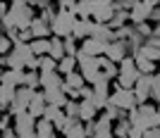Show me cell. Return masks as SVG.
Returning a JSON list of instances; mask_svg holds the SVG:
<instances>
[{
	"label": "cell",
	"mask_w": 160,
	"mask_h": 138,
	"mask_svg": "<svg viewBox=\"0 0 160 138\" xmlns=\"http://www.w3.org/2000/svg\"><path fill=\"white\" fill-rule=\"evenodd\" d=\"M10 17L14 19V26L19 29V31L31 29L33 19H36L31 2H22V0H17V2H12V5H10Z\"/></svg>",
	"instance_id": "1"
},
{
	"label": "cell",
	"mask_w": 160,
	"mask_h": 138,
	"mask_svg": "<svg viewBox=\"0 0 160 138\" xmlns=\"http://www.w3.org/2000/svg\"><path fill=\"white\" fill-rule=\"evenodd\" d=\"M110 102H112L115 107H120L122 112H132V110L139 107V102H136V93L127 91V88H120L117 81H115V91H112V95H110Z\"/></svg>",
	"instance_id": "2"
},
{
	"label": "cell",
	"mask_w": 160,
	"mask_h": 138,
	"mask_svg": "<svg viewBox=\"0 0 160 138\" xmlns=\"http://www.w3.org/2000/svg\"><path fill=\"white\" fill-rule=\"evenodd\" d=\"M77 19H79L77 14H72V12H62V10H60L58 19L50 24V26H53V36H58V38H67V36H72Z\"/></svg>",
	"instance_id": "3"
},
{
	"label": "cell",
	"mask_w": 160,
	"mask_h": 138,
	"mask_svg": "<svg viewBox=\"0 0 160 138\" xmlns=\"http://www.w3.org/2000/svg\"><path fill=\"white\" fill-rule=\"evenodd\" d=\"M155 7H158V2H151V0H146V2H136L134 10L129 12V21H132L134 26L146 24V21L151 19V12H153Z\"/></svg>",
	"instance_id": "4"
},
{
	"label": "cell",
	"mask_w": 160,
	"mask_h": 138,
	"mask_svg": "<svg viewBox=\"0 0 160 138\" xmlns=\"http://www.w3.org/2000/svg\"><path fill=\"white\" fill-rule=\"evenodd\" d=\"M115 12H117L115 2L98 0V2H93V17H91V19H93L96 24H110V19L115 17Z\"/></svg>",
	"instance_id": "5"
},
{
	"label": "cell",
	"mask_w": 160,
	"mask_h": 138,
	"mask_svg": "<svg viewBox=\"0 0 160 138\" xmlns=\"http://www.w3.org/2000/svg\"><path fill=\"white\" fill-rule=\"evenodd\" d=\"M36 124H38V119L31 117L29 112H24V114H19V117H14L12 129L17 131L19 138H24V136H29V133H36Z\"/></svg>",
	"instance_id": "6"
},
{
	"label": "cell",
	"mask_w": 160,
	"mask_h": 138,
	"mask_svg": "<svg viewBox=\"0 0 160 138\" xmlns=\"http://www.w3.org/2000/svg\"><path fill=\"white\" fill-rule=\"evenodd\" d=\"M153 81H155V74L153 76H141L134 93H136V102L139 105H146L148 100H151V91H153Z\"/></svg>",
	"instance_id": "7"
},
{
	"label": "cell",
	"mask_w": 160,
	"mask_h": 138,
	"mask_svg": "<svg viewBox=\"0 0 160 138\" xmlns=\"http://www.w3.org/2000/svg\"><path fill=\"white\" fill-rule=\"evenodd\" d=\"M105 57L110 59V62H115V64H120L124 57H129L127 43H124V40H115V43H110V45L105 48Z\"/></svg>",
	"instance_id": "8"
},
{
	"label": "cell",
	"mask_w": 160,
	"mask_h": 138,
	"mask_svg": "<svg viewBox=\"0 0 160 138\" xmlns=\"http://www.w3.org/2000/svg\"><path fill=\"white\" fill-rule=\"evenodd\" d=\"M48 110V100H46V93L43 91H36V95H33L31 105H29V114L36 119H43V114H46Z\"/></svg>",
	"instance_id": "9"
},
{
	"label": "cell",
	"mask_w": 160,
	"mask_h": 138,
	"mask_svg": "<svg viewBox=\"0 0 160 138\" xmlns=\"http://www.w3.org/2000/svg\"><path fill=\"white\" fill-rule=\"evenodd\" d=\"M24 81H27V72H14V69H5L2 76H0V83L12 86V88H22Z\"/></svg>",
	"instance_id": "10"
},
{
	"label": "cell",
	"mask_w": 160,
	"mask_h": 138,
	"mask_svg": "<svg viewBox=\"0 0 160 138\" xmlns=\"http://www.w3.org/2000/svg\"><path fill=\"white\" fill-rule=\"evenodd\" d=\"M81 50L88 55V57H103L105 55V43H100V40H96V38H86V40H81Z\"/></svg>",
	"instance_id": "11"
},
{
	"label": "cell",
	"mask_w": 160,
	"mask_h": 138,
	"mask_svg": "<svg viewBox=\"0 0 160 138\" xmlns=\"http://www.w3.org/2000/svg\"><path fill=\"white\" fill-rule=\"evenodd\" d=\"M65 86V76L60 72H48L41 74V88L43 91H50V88H62Z\"/></svg>",
	"instance_id": "12"
},
{
	"label": "cell",
	"mask_w": 160,
	"mask_h": 138,
	"mask_svg": "<svg viewBox=\"0 0 160 138\" xmlns=\"http://www.w3.org/2000/svg\"><path fill=\"white\" fill-rule=\"evenodd\" d=\"M96 114H98V105L93 100H81L79 102V119L86 124V121H96Z\"/></svg>",
	"instance_id": "13"
},
{
	"label": "cell",
	"mask_w": 160,
	"mask_h": 138,
	"mask_svg": "<svg viewBox=\"0 0 160 138\" xmlns=\"http://www.w3.org/2000/svg\"><path fill=\"white\" fill-rule=\"evenodd\" d=\"M31 33H33V40L36 38H53V26L48 21H43L41 17H36L31 24Z\"/></svg>",
	"instance_id": "14"
},
{
	"label": "cell",
	"mask_w": 160,
	"mask_h": 138,
	"mask_svg": "<svg viewBox=\"0 0 160 138\" xmlns=\"http://www.w3.org/2000/svg\"><path fill=\"white\" fill-rule=\"evenodd\" d=\"M84 86H88L86 79H84V74H81V72H74V74H69V76H65L62 93H67V91H81Z\"/></svg>",
	"instance_id": "15"
},
{
	"label": "cell",
	"mask_w": 160,
	"mask_h": 138,
	"mask_svg": "<svg viewBox=\"0 0 160 138\" xmlns=\"http://www.w3.org/2000/svg\"><path fill=\"white\" fill-rule=\"evenodd\" d=\"M93 138H115V126L110 119H105L103 114L98 117V126H96V136Z\"/></svg>",
	"instance_id": "16"
},
{
	"label": "cell",
	"mask_w": 160,
	"mask_h": 138,
	"mask_svg": "<svg viewBox=\"0 0 160 138\" xmlns=\"http://www.w3.org/2000/svg\"><path fill=\"white\" fill-rule=\"evenodd\" d=\"M50 57H53L55 62H60V59H65V57H67L65 38H58V36H53V38H50Z\"/></svg>",
	"instance_id": "17"
},
{
	"label": "cell",
	"mask_w": 160,
	"mask_h": 138,
	"mask_svg": "<svg viewBox=\"0 0 160 138\" xmlns=\"http://www.w3.org/2000/svg\"><path fill=\"white\" fill-rule=\"evenodd\" d=\"M36 136H38V138H55V136H58V129H55L53 121L38 119V124H36Z\"/></svg>",
	"instance_id": "18"
},
{
	"label": "cell",
	"mask_w": 160,
	"mask_h": 138,
	"mask_svg": "<svg viewBox=\"0 0 160 138\" xmlns=\"http://www.w3.org/2000/svg\"><path fill=\"white\" fill-rule=\"evenodd\" d=\"M98 64H100V72L105 74V76H108L110 81L120 76V64H115V62H110V59H108L105 55H103V57H98Z\"/></svg>",
	"instance_id": "19"
},
{
	"label": "cell",
	"mask_w": 160,
	"mask_h": 138,
	"mask_svg": "<svg viewBox=\"0 0 160 138\" xmlns=\"http://www.w3.org/2000/svg\"><path fill=\"white\" fill-rule=\"evenodd\" d=\"M29 45H31V53L36 55V57L50 55V38H36V40H31Z\"/></svg>",
	"instance_id": "20"
},
{
	"label": "cell",
	"mask_w": 160,
	"mask_h": 138,
	"mask_svg": "<svg viewBox=\"0 0 160 138\" xmlns=\"http://www.w3.org/2000/svg\"><path fill=\"white\" fill-rule=\"evenodd\" d=\"M14 95H17V88L0 83V105H2V110H5V112L10 110V105L14 102Z\"/></svg>",
	"instance_id": "21"
},
{
	"label": "cell",
	"mask_w": 160,
	"mask_h": 138,
	"mask_svg": "<svg viewBox=\"0 0 160 138\" xmlns=\"http://www.w3.org/2000/svg\"><path fill=\"white\" fill-rule=\"evenodd\" d=\"M134 59H136V69L141 72V76H153L155 69H158V64L146 59V57H134Z\"/></svg>",
	"instance_id": "22"
},
{
	"label": "cell",
	"mask_w": 160,
	"mask_h": 138,
	"mask_svg": "<svg viewBox=\"0 0 160 138\" xmlns=\"http://www.w3.org/2000/svg\"><path fill=\"white\" fill-rule=\"evenodd\" d=\"M77 67H79L77 57H69V55H67L65 59H60V64H58V72H60L62 76H69V74L77 72Z\"/></svg>",
	"instance_id": "23"
},
{
	"label": "cell",
	"mask_w": 160,
	"mask_h": 138,
	"mask_svg": "<svg viewBox=\"0 0 160 138\" xmlns=\"http://www.w3.org/2000/svg\"><path fill=\"white\" fill-rule=\"evenodd\" d=\"M127 24H132V21H129V12H124V10H117L115 17L110 19V29H115V31L122 29V26H127Z\"/></svg>",
	"instance_id": "24"
},
{
	"label": "cell",
	"mask_w": 160,
	"mask_h": 138,
	"mask_svg": "<svg viewBox=\"0 0 160 138\" xmlns=\"http://www.w3.org/2000/svg\"><path fill=\"white\" fill-rule=\"evenodd\" d=\"M129 131H132V121H129V117L115 121V138H129Z\"/></svg>",
	"instance_id": "25"
},
{
	"label": "cell",
	"mask_w": 160,
	"mask_h": 138,
	"mask_svg": "<svg viewBox=\"0 0 160 138\" xmlns=\"http://www.w3.org/2000/svg\"><path fill=\"white\" fill-rule=\"evenodd\" d=\"M77 17H79V19H91V17H93V2H91V0L79 2V5H77Z\"/></svg>",
	"instance_id": "26"
},
{
	"label": "cell",
	"mask_w": 160,
	"mask_h": 138,
	"mask_svg": "<svg viewBox=\"0 0 160 138\" xmlns=\"http://www.w3.org/2000/svg\"><path fill=\"white\" fill-rule=\"evenodd\" d=\"M58 64L60 62H55L50 55H46V57H41V74H48V72H58Z\"/></svg>",
	"instance_id": "27"
},
{
	"label": "cell",
	"mask_w": 160,
	"mask_h": 138,
	"mask_svg": "<svg viewBox=\"0 0 160 138\" xmlns=\"http://www.w3.org/2000/svg\"><path fill=\"white\" fill-rule=\"evenodd\" d=\"M12 50H14L12 38H7L5 33H2V36H0V55H2V57H7V55H12Z\"/></svg>",
	"instance_id": "28"
},
{
	"label": "cell",
	"mask_w": 160,
	"mask_h": 138,
	"mask_svg": "<svg viewBox=\"0 0 160 138\" xmlns=\"http://www.w3.org/2000/svg\"><path fill=\"white\" fill-rule=\"evenodd\" d=\"M24 86L31 88V91H36V88L41 86V72H27V81H24Z\"/></svg>",
	"instance_id": "29"
},
{
	"label": "cell",
	"mask_w": 160,
	"mask_h": 138,
	"mask_svg": "<svg viewBox=\"0 0 160 138\" xmlns=\"http://www.w3.org/2000/svg\"><path fill=\"white\" fill-rule=\"evenodd\" d=\"M65 50H67L69 57H77L79 48H77V38H74V36H67V38H65Z\"/></svg>",
	"instance_id": "30"
},
{
	"label": "cell",
	"mask_w": 160,
	"mask_h": 138,
	"mask_svg": "<svg viewBox=\"0 0 160 138\" xmlns=\"http://www.w3.org/2000/svg\"><path fill=\"white\" fill-rule=\"evenodd\" d=\"M65 114L72 117V119H79V102H77V100H69L67 107H65Z\"/></svg>",
	"instance_id": "31"
},
{
	"label": "cell",
	"mask_w": 160,
	"mask_h": 138,
	"mask_svg": "<svg viewBox=\"0 0 160 138\" xmlns=\"http://www.w3.org/2000/svg\"><path fill=\"white\" fill-rule=\"evenodd\" d=\"M120 72H136V59L134 57H124L120 62Z\"/></svg>",
	"instance_id": "32"
},
{
	"label": "cell",
	"mask_w": 160,
	"mask_h": 138,
	"mask_svg": "<svg viewBox=\"0 0 160 138\" xmlns=\"http://www.w3.org/2000/svg\"><path fill=\"white\" fill-rule=\"evenodd\" d=\"M136 33H139V36H141V38H151V36H153V26H151V24H148V21H146V24H139V26H136Z\"/></svg>",
	"instance_id": "33"
},
{
	"label": "cell",
	"mask_w": 160,
	"mask_h": 138,
	"mask_svg": "<svg viewBox=\"0 0 160 138\" xmlns=\"http://www.w3.org/2000/svg\"><path fill=\"white\" fill-rule=\"evenodd\" d=\"M115 33H117V40H127L129 36H132V33H134V24H127V26L117 29V31H115Z\"/></svg>",
	"instance_id": "34"
},
{
	"label": "cell",
	"mask_w": 160,
	"mask_h": 138,
	"mask_svg": "<svg viewBox=\"0 0 160 138\" xmlns=\"http://www.w3.org/2000/svg\"><path fill=\"white\" fill-rule=\"evenodd\" d=\"M96 126H98V119H96V121H86V124H84V129H86V136H88V138H93V136H96Z\"/></svg>",
	"instance_id": "35"
},
{
	"label": "cell",
	"mask_w": 160,
	"mask_h": 138,
	"mask_svg": "<svg viewBox=\"0 0 160 138\" xmlns=\"http://www.w3.org/2000/svg\"><path fill=\"white\" fill-rule=\"evenodd\" d=\"M81 100H93V86H84L81 88Z\"/></svg>",
	"instance_id": "36"
},
{
	"label": "cell",
	"mask_w": 160,
	"mask_h": 138,
	"mask_svg": "<svg viewBox=\"0 0 160 138\" xmlns=\"http://www.w3.org/2000/svg\"><path fill=\"white\" fill-rule=\"evenodd\" d=\"M151 21H153V26H158V24H160V5L155 7L153 12H151V19H148V24H151Z\"/></svg>",
	"instance_id": "37"
},
{
	"label": "cell",
	"mask_w": 160,
	"mask_h": 138,
	"mask_svg": "<svg viewBox=\"0 0 160 138\" xmlns=\"http://www.w3.org/2000/svg\"><path fill=\"white\" fill-rule=\"evenodd\" d=\"M143 138H160V126H153V129H148L143 133Z\"/></svg>",
	"instance_id": "38"
},
{
	"label": "cell",
	"mask_w": 160,
	"mask_h": 138,
	"mask_svg": "<svg viewBox=\"0 0 160 138\" xmlns=\"http://www.w3.org/2000/svg\"><path fill=\"white\" fill-rule=\"evenodd\" d=\"M2 138H19V136H17L14 129H5V131H2Z\"/></svg>",
	"instance_id": "39"
},
{
	"label": "cell",
	"mask_w": 160,
	"mask_h": 138,
	"mask_svg": "<svg viewBox=\"0 0 160 138\" xmlns=\"http://www.w3.org/2000/svg\"><path fill=\"white\" fill-rule=\"evenodd\" d=\"M153 38L160 40V24H158V26H153Z\"/></svg>",
	"instance_id": "40"
},
{
	"label": "cell",
	"mask_w": 160,
	"mask_h": 138,
	"mask_svg": "<svg viewBox=\"0 0 160 138\" xmlns=\"http://www.w3.org/2000/svg\"><path fill=\"white\" fill-rule=\"evenodd\" d=\"M24 138H38V136H36V133H29V136H24Z\"/></svg>",
	"instance_id": "41"
},
{
	"label": "cell",
	"mask_w": 160,
	"mask_h": 138,
	"mask_svg": "<svg viewBox=\"0 0 160 138\" xmlns=\"http://www.w3.org/2000/svg\"><path fill=\"white\" fill-rule=\"evenodd\" d=\"M158 112H160V102H158Z\"/></svg>",
	"instance_id": "42"
},
{
	"label": "cell",
	"mask_w": 160,
	"mask_h": 138,
	"mask_svg": "<svg viewBox=\"0 0 160 138\" xmlns=\"http://www.w3.org/2000/svg\"><path fill=\"white\" fill-rule=\"evenodd\" d=\"M55 138H58V136H55Z\"/></svg>",
	"instance_id": "43"
},
{
	"label": "cell",
	"mask_w": 160,
	"mask_h": 138,
	"mask_svg": "<svg viewBox=\"0 0 160 138\" xmlns=\"http://www.w3.org/2000/svg\"><path fill=\"white\" fill-rule=\"evenodd\" d=\"M158 5H160V2H158Z\"/></svg>",
	"instance_id": "44"
}]
</instances>
